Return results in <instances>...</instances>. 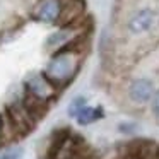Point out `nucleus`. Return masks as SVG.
<instances>
[{"mask_svg":"<svg viewBox=\"0 0 159 159\" xmlns=\"http://www.w3.org/2000/svg\"><path fill=\"white\" fill-rule=\"evenodd\" d=\"M75 151H77V144L70 135H63L62 139L58 140L55 147V159H72L75 156Z\"/></svg>","mask_w":159,"mask_h":159,"instance_id":"8","label":"nucleus"},{"mask_svg":"<svg viewBox=\"0 0 159 159\" xmlns=\"http://www.w3.org/2000/svg\"><path fill=\"white\" fill-rule=\"evenodd\" d=\"M26 89L28 94L38 98L41 101H48L55 94V84L46 75H31L26 80Z\"/></svg>","mask_w":159,"mask_h":159,"instance_id":"3","label":"nucleus"},{"mask_svg":"<svg viewBox=\"0 0 159 159\" xmlns=\"http://www.w3.org/2000/svg\"><path fill=\"white\" fill-rule=\"evenodd\" d=\"M9 113H11V120L14 125L16 130L21 132H28L34 127V121H33V115L28 111V108L24 104H14V106L9 108Z\"/></svg>","mask_w":159,"mask_h":159,"instance_id":"5","label":"nucleus"},{"mask_svg":"<svg viewBox=\"0 0 159 159\" xmlns=\"http://www.w3.org/2000/svg\"><path fill=\"white\" fill-rule=\"evenodd\" d=\"M77 70H79V55L75 52H62L50 60L46 67V77L53 84L63 86L74 79Z\"/></svg>","mask_w":159,"mask_h":159,"instance_id":"1","label":"nucleus"},{"mask_svg":"<svg viewBox=\"0 0 159 159\" xmlns=\"http://www.w3.org/2000/svg\"><path fill=\"white\" fill-rule=\"evenodd\" d=\"M0 140H2V118H0Z\"/></svg>","mask_w":159,"mask_h":159,"instance_id":"14","label":"nucleus"},{"mask_svg":"<svg viewBox=\"0 0 159 159\" xmlns=\"http://www.w3.org/2000/svg\"><path fill=\"white\" fill-rule=\"evenodd\" d=\"M84 12V0H63L62 2V14L58 21L62 24L75 21L80 14Z\"/></svg>","mask_w":159,"mask_h":159,"instance_id":"7","label":"nucleus"},{"mask_svg":"<svg viewBox=\"0 0 159 159\" xmlns=\"http://www.w3.org/2000/svg\"><path fill=\"white\" fill-rule=\"evenodd\" d=\"M22 157V149L19 145H11V147L0 151V159H21Z\"/></svg>","mask_w":159,"mask_h":159,"instance_id":"12","label":"nucleus"},{"mask_svg":"<svg viewBox=\"0 0 159 159\" xmlns=\"http://www.w3.org/2000/svg\"><path fill=\"white\" fill-rule=\"evenodd\" d=\"M156 22V14L152 9H140L137 11L128 21V31L132 34H142L149 31Z\"/></svg>","mask_w":159,"mask_h":159,"instance_id":"4","label":"nucleus"},{"mask_svg":"<svg viewBox=\"0 0 159 159\" xmlns=\"http://www.w3.org/2000/svg\"><path fill=\"white\" fill-rule=\"evenodd\" d=\"M151 110H152L154 118L159 121V91H156L154 98H152V101H151Z\"/></svg>","mask_w":159,"mask_h":159,"instance_id":"13","label":"nucleus"},{"mask_svg":"<svg viewBox=\"0 0 159 159\" xmlns=\"http://www.w3.org/2000/svg\"><path fill=\"white\" fill-rule=\"evenodd\" d=\"M86 103H87V101H86V98H84V96L74 98V99L70 101V104H69V115H70V116H75L77 118V115H79L80 111L87 106Z\"/></svg>","mask_w":159,"mask_h":159,"instance_id":"11","label":"nucleus"},{"mask_svg":"<svg viewBox=\"0 0 159 159\" xmlns=\"http://www.w3.org/2000/svg\"><path fill=\"white\" fill-rule=\"evenodd\" d=\"M103 108L101 106H86L79 115H77V123L79 125H91L94 121L103 118Z\"/></svg>","mask_w":159,"mask_h":159,"instance_id":"9","label":"nucleus"},{"mask_svg":"<svg viewBox=\"0 0 159 159\" xmlns=\"http://www.w3.org/2000/svg\"><path fill=\"white\" fill-rule=\"evenodd\" d=\"M128 99L135 104H145L149 101H152L156 94V86L149 77H137L130 82L127 89Z\"/></svg>","mask_w":159,"mask_h":159,"instance_id":"2","label":"nucleus"},{"mask_svg":"<svg viewBox=\"0 0 159 159\" xmlns=\"http://www.w3.org/2000/svg\"><path fill=\"white\" fill-rule=\"evenodd\" d=\"M62 14V0H43L34 12V17L43 22H55Z\"/></svg>","mask_w":159,"mask_h":159,"instance_id":"6","label":"nucleus"},{"mask_svg":"<svg viewBox=\"0 0 159 159\" xmlns=\"http://www.w3.org/2000/svg\"><path fill=\"white\" fill-rule=\"evenodd\" d=\"M70 39V34H69V31L67 29H63V31H60V33H55V34H52L48 38V41H46V46H62L63 43H67Z\"/></svg>","mask_w":159,"mask_h":159,"instance_id":"10","label":"nucleus"}]
</instances>
